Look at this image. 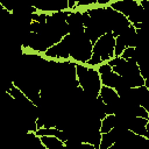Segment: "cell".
Returning a JSON list of instances; mask_svg holds the SVG:
<instances>
[{"label":"cell","mask_w":149,"mask_h":149,"mask_svg":"<svg viewBox=\"0 0 149 149\" xmlns=\"http://www.w3.org/2000/svg\"><path fill=\"white\" fill-rule=\"evenodd\" d=\"M97 1H98L99 3H107L109 0H97Z\"/></svg>","instance_id":"5bb4252c"},{"label":"cell","mask_w":149,"mask_h":149,"mask_svg":"<svg viewBox=\"0 0 149 149\" xmlns=\"http://www.w3.org/2000/svg\"><path fill=\"white\" fill-rule=\"evenodd\" d=\"M114 137L113 135L108 132V133H102V136L100 139V149H107L109 147H112L114 144Z\"/></svg>","instance_id":"9c48e42d"},{"label":"cell","mask_w":149,"mask_h":149,"mask_svg":"<svg viewBox=\"0 0 149 149\" xmlns=\"http://www.w3.org/2000/svg\"><path fill=\"white\" fill-rule=\"evenodd\" d=\"M68 24H83V15L80 13H72L69 14L66 17Z\"/></svg>","instance_id":"30bf717a"},{"label":"cell","mask_w":149,"mask_h":149,"mask_svg":"<svg viewBox=\"0 0 149 149\" xmlns=\"http://www.w3.org/2000/svg\"><path fill=\"white\" fill-rule=\"evenodd\" d=\"M134 51H135V48H133V47H127V48H125L123 51L121 52V54H122V58H123V59H130V58L133 57V55H134Z\"/></svg>","instance_id":"7c38bea8"},{"label":"cell","mask_w":149,"mask_h":149,"mask_svg":"<svg viewBox=\"0 0 149 149\" xmlns=\"http://www.w3.org/2000/svg\"><path fill=\"white\" fill-rule=\"evenodd\" d=\"M114 44H115V40H114L113 34L105 33L95 41V45L93 47L92 54L98 56L100 58V61H106L113 56Z\"/></svg>","instance_id":"7a4b0ae2"},{"label":"cell","mask_w":149,"mask_h":149,"mask_svg":"<svg viewBox=\"0 0 149 149\" xmlns=\"http://www.w3.org/2000/svg\"><path fill=\"white\" fill-rule=\"evenodd\" d=\"M97 2V0H78V5L83 6V5H91V3H94Z\"/></svg>","instance_id":"4fadbf2b"},{"label":"cell","mask_w":149,"mask_h":149,"mask_svg":"<svg viewBox=\"0 0 149 149\" xmlns=\"http://www.w3.org/2000/svg\"><path fill=\"white\" fill-rule=\"evenodd\" d=\"M148 120L146 118H141V116H132L128 122H127V128L129 130H132L133 133L137 134V135H146L148 136V133H147V128H146V125H147Z\"/></svg>","instance_id":"3957f363"},{"label":"cell","mask_w":149,"mask_h":149,"mask_svg":"<svg viewBox=\"0 0 149 149\" xmlns=\"http://www.w3.org/2000/svg\"><path fill=\"white\" fill-rule=\"evenodd\" d=\"M139 3L135 0H119L114 3H112V7L114 10L122 13L125 15H129L132 13V10L137 6Z\"/></svg>","instance_id":"5b68a950"},{"label":"cell","mask_w":149,"mask_h":149,"mask_svg":"<svg viewBox=\"0 0 149 149\" xmlns=\"http://www.w3.org/2000/svg\"><path fill=\"white\" fill-rule=\"evenodd\" d=\"M41 142L49 149H63L64 143L57 136L54 135H43L41 137Z\"/></svg>","instance_id":"8992f818"},{"label":"cell","mask_w":149,"mask_h":149,"mask_svg":"<svg viewBox=\"0 0 149 149\" xmlns=\"http://www.w3.org/2000/svg\"><path fill=\"white\" fill-rule=\"evenodd\" d=\"M115 123V115L114 114H109L107 118H105L100 125V133H108Z\"/></svg>","instance_id":"ba28073f"},{"label":"cell","mask_w":149,"mask_h":149,"mask_svg":"<svg viewBox=\"0 0 149 149\" xmlns=\"http://www.w3.org/2000/svg\"><path fill=\"white\" fill-rule=\"evenodd\" d=\"M100 97L105 104H111L119 99L118 93L114 90H112V87H108V86H102L100 88Z\"/></svg>","instance_id":"52a82bcc"},{"label":"cell","mask_w":149,"mask_h":149,"mask_svg":"<svg viewBox=\"0 0 149 149\" xmlns=\"http://www.w3.org/2000/svg\"><path fill=\"white\" fill-rule=\"evenodd\" d=\"M99 72L101 73V80H102V84L105 86H108V87H114L115 86V84L118 81V78H119V74L112 72V66L109 64L100 65Z\"/></svg>","instance_id":"277c9868"},{"label":"cell","mask_w":149,"mask_h":149,"mask_svg":"<svg viewBox=\"0 0 149 149\" xmlns=\"http://www.w3.org/2000/svg\"><path fill=\"white\" fill-rule=\"evenodd\" d=\"M76 69L79 77V84L84 90L85 94L91 99H95L98 97V92L100 91V79L98 72L83 65H77Z\"/></svg>","instance_id":"6da1fadb"},{"label":"cell","mask_w":149,"mask_h":149,"mask_svg":"<svg viewBox=\"0 0 149 149\" xmlns=\"http://www.w3.org/2000/svg\"><path fill=\"white\" fill-rule=\"evenodd\" d=\"M125 48H126V44H125L123 40L121 38V36L119 35L118 38H116V41H115V44H114V54L116 56H120Z\"/></svg>","instance_id":"8fae6325"}]
</instances>
